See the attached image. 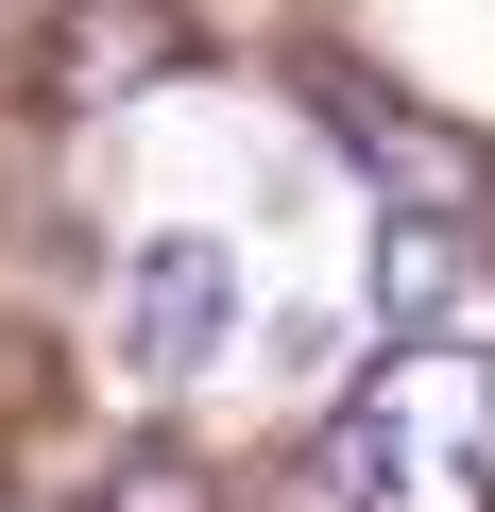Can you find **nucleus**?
Returning a JSON list of instances; mask_svg holds the SVG:
<instances>
[{"label": "nucleus", "mask_w": 495, "mask_h": 512, "mask_svg": "<svg viewBox=\"0 0 495 512\" xmlns=\"http://www.w3.org/2000/svg\"><path fill=\"white\" fill-rule=\"evenodd\" d=\"M325 495H342V512H495V342L410 325V342L342 393Z\"/></svg>", "instance_id": "1"}, {"label": "nucleus", "mask_w": 495, "mask_h": 512, "mask_svg": "<svg viewBox=\"0 0 495 512\" xmlns=\"http://www.w3.org/2000/svg\"><path fill=\"white\" fill-rule=\"evenodd\" d=\"M222 325H239V256L222 239H137V274H120V376L137 393H188L205 359H222Z\"/></svg>", "instance_id": "2"}, {"label": "nucleus", "mask_w": 495, "mask_h": 512, "mask_svg": "<svg viewBox=\"0 0 495 512\" xmlns=\"http://www.w3.org/2000/svg\"><path fill=\"white\" fill-rule=\"evenodd\" d=\"M205 69L188 18H154V0H69V35H52V103H120V86H171Z\"/></svg>", "instance_id": "3"}, {"label": "nucleus", "mask_w": 495, "mask_h": 512, "mask_svg": "<svg viewBox=\"0 0 495 512\" xmlns=\"http://www.w3.org/2000/svg\"><path fill=\"white\" fill-rule=\"evenodd\" d=\"M308 103L342 120V154H359V171H376L393 205H461V154H444V137H427V120H410L393 86H359V69H308Z\"/></svg>", "instance_id": "4"}, {"label": "nucleus", "mask_w": 495, "mask_h": 512, "mask_svg": "<svg viewBox=\"0 0 495 512\" xmlns=\"http://www.w3.org/2000/svg\"><path fill=\"white\" fill-rule=\"evenodd\" d=\"M359 291H376V325H393V342H410V325H444V308L478 291V239H461V205H393Z\"/></svg>", "instance_id": "5"}, {"label": "nucleus", "mask_w": 495, "mask_h": 512, "mask_svg": "<svg viewBox=\"0 0 495 512\" xmlns=\"http://www.w3.org/2000/svg\"><path fill=\"white\" fill-rule=\"evenodd\" d=\"M103 512H222V495H205V461H171V444H154V461H120V478H103Z\"/></svg>", "instance_id": "6"}]
</instances>
